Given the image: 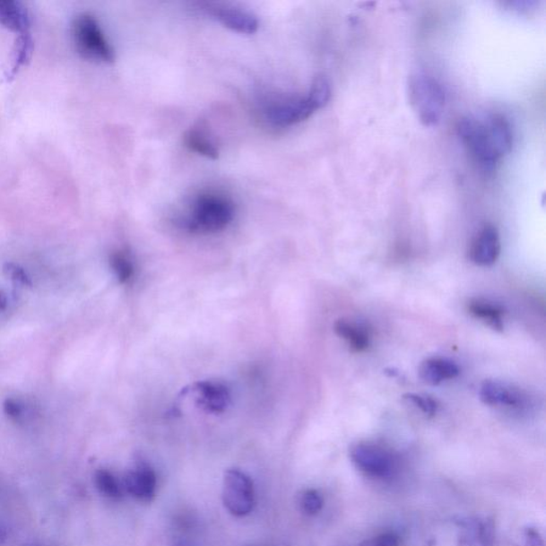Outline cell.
<instances>
[{
    "mask_svg": "<svg viewBox=\"0 0 546 546\" xmlns=\"http://www.w3.org/2000/svg\"><path fill=\"white\" fill-rule=\"evenodd\" d=\"M351 459L360 470L375 477H386L393 470L392 455L370 443H360L351 449Z\"/></svg>",
    "mask_w": 546,
    "mask_h": 546,
    "instance_id": "8",
    "label": "cell"
},
{
    "mask_svg": "<svg viewBox=\"0 0 546 546\" xmlns=\"http://www.w3.org/2000/svg\"><path fill=\"white\" fill-rule=\"evenodd\" d=\"M94 483L101 495L110 499H120L123 495L122 483L107 470H99L94 475Z\"/></svg>",
    "mask_w": 546,
    "mask_h": 546,
    "instance_id": "19",
    "label": "cell"
},
{
    "mask_svg": "<svg viewBox=\"0 0 546 546\" xmlns=\"http://www.w3.org/2000/svg\"><path fill=\"white\" fill-rule=\"evenodd\" d=\"M308 94L311 95L315 103L317 104L319 109H322L326 104L329 103L331 99V84L324 75H317L314 78L311 88H309Z\"/></svg>",
    "mask_w": 546,
    "mask_h": 546,
    "instance_id": "21",
    "label": "cell"
},
{
    "mask_svg": "<svg viewBox=\"0 0 546 546\" xmlns=\"http://www.w3.org/2000/svg\"><path fill=\"white\" fill-rule=\"evenodd\" d=\"M0 25L18 36L31 33L30 13L24 4L13 0H0Z\"/></svg>",
    "mask_w": 546,
    "mask_h": 546,
    "instance_id": "12",
    "label": "cell"
},
{
    "mask_svg": "<svg viewBox=\"0 0 546 546\" xmlns=\"http://www.w3.org/2000/svg\"><path fill=\"white\" fill-rule=\"evenodd\" d=\"M460 368L453 360L433 357L425 360L420 368V376L426 384L438 386L444 381L457 378Z\"/></svg>",
    "mask_w": 546,
    "mask_h": 546,
    "instance_id": "13",
    "label": "cell"
},
{
    "mask_svg": "<svg viewBox=\"0 0 546 546\" xmlns=\"http://www.w3.org/2000/svg\"><path fill=\"white\" fill-rule=\"evenodd\" d=\"M4 273L8 277L14 281L15 283L21 285H31L30 278L28 277L24 269L15 264H7L4 267Z\"/></svg>",
    "mask_w": 546,
    "mask_h": 546,
    "instance_id": "24",
    "label": "cell"
},
{
    "mask_svg": "<svg viewBox=\"0 0 546 546\" xmlns=\"http://www.w3.org/2000/svg\"><path fill=\"white\" fill-rule=\"evenodd\" d=\"M176 546H188V545H185V544H178Z\"/></svg>",
    "mask_w": 546,
    "mask_h": 546,
    "instance_id": "29",
    "label": "cell"
},
{
    "mask_svg": "<svg viewBox=\"0 0 546 546\" xmlns=\"http://www.w3.org/2000/svg\"><path fill=\"white\" fill-rule=\"evenodd\" d=\"M408 94L411 107L425 126H435L441 121L446 108V92L435 78L425 73L409 77Z\"/></svg>",
    "mask_w": 546,
    "mask_h": 546,
    "instance_id": "3",
    "label": "cell"
},
{
    "mask_svg": "<svg viewBox=\"0 0 546 546\" xmlns=\"http://www.w3.org/2000/svg\"><path fill=\"white\" fill-rule=\"evenodd\" d=\"M72 38L83 58L101 64L115 61V50L93 15L82 13L76 16L72 24Z\"/></svg>",
    "mask_w": 546,
    "mask_h": 546,
    "instance_id": "4",
    "label": "cell"
},
{
    "mask_svg": "<svg viewBox=\"0 0 546 546\" xmlns=\"http://www.w3.org/2000/svg\"><path fill=\"white\" fill-rule=\"evenodd\" d=\"M31 546H35V545H31Z\"/></svg>",
    "mask_w": 546,
    "mask_h": 546,
    "instance_id": "30",
    "label": "cell"
},
{
    "mask_svg": "<svg viewBox=\"0 0 546 546\" xmlns=\"http://www.w3.org/2000/svg\"><path fill=\"white\" fill-rule=\"evenodd\" d=\"M467 311L483 324H486L495 331H503L505 311L498 303L485 299V298H474L467 303Z\"/></svg>",
    "mask_w": 546,
    "mask_h": 546,
    "instance_id": "14",
    "label": "cell"
},
{
    "mask_svg": "<svg viewBox=\"0 0 546 546\" xmlns=\"http://www.w3.org/2000/svg\"><path fill=\"white\" fill-rule=\"evenodd\" d=\"M334 330L353 351L363 352L369 347V332L362 325L340 319L335 323Z\"/></svg>",
    "mask_w": 546,
    "mask_h": 546,
    "instance_id": "15",
    "label": "cell"
},
{
    "mask_svg": "<svg viewBox=\"0 0 546 546\" xmlns=\"http://www.w3.org/2000/svg\"><path fill=\"white\" fill-rule=\"evenodd\" d=\"M457 133L472 159L487 172L493 171L512 149L510 124L500 115L464 117L458 122Z\"/></svg>",
    "mask_w": 546,
    "mask_h": 546,
    "instance_id": "1",
    "label": "cell"
},
{
    "mask_svg": "<svg viewBox=\"0 0 546 546\" xmlns=\"http://www.w3.org/2000/svg\"><path fill=\"white\" fill-rule=\"evenodd\" d=\"M499 233L493 224H486L472 241L470 260L478 266L488 267L498 261L500 255Z\"/></svg>",
    "mask_w": 546,
    "mask_h": 546,
    "instance_id": "9",
    "label": "cell"
},
{
    "mask_svg": "<svg viewBox=\"0 0 546 546\" xmlns=\"http://www.w3.org/2000/svg\"><path fill=\"white\" fill-rule=\"evenodd\" d=\"M110 267L121 283L131 281L134 273L131 256L124 251H116L110 256Z\"/></svg>",
    "mask_w": 546,
    "mask_h": 546,
    "instance_id": "20",
    "label": "cell"
},
{
    "mask_svg": "<svg viewBox=\"0 0 546 546\" xmlns=\"http://www.w3.org/2000/svg\"><path fill=\"white\" fill-rule=\"evenodd\" d=\"M208 13L229 30L243 33V35H253L258 30L256 16L247 13V11L229 7H215L208 9Z\"/></svg>",
    "mask_w": 546,
    "mask_h": 546,
    "instance_id": "11",
    "label": "cell"
},
{
    "mask_svg": "<svg viewBox=\"0 0 546 546\" xmlns=\"http://www.w3.org/2000/svg\"><path fill=\"white\" fill-rule=\"evenodd\" d=\"M123 487L128 494L140 502H151L155 498L157 489V477L154 470L148 464L140 461L124 477Z\"/></svg>",
    "mask_w": 546,
    "mask_h": 546,
    "instance_id": "10",
    "label": "cell"
},
{
    "mask_svg": "<svg viewBox=\"0 0 546 546\" xmlns=\"http://www.w3.org/2000/svg\"><path fill=\"white\" fill-rule=\"evenodd\" d=\"M4 409L8 418L13 420H19L24 413L22 403L15 398H8L4 403Z\"/></svg>",
    "mask_w": 546,
    "mask_h": 546,
    "instance_id": "25",
    "label": "cell"
},
{
    "mask_svg": "<svg viewBox=\"0 0 546 546\" xmlns=\"http://www.w3.org/2000/svg\"><path fill=\"white\" fill-rule=\"evenodd\" d=\"M319 107L311 95L279 101L266 110V119L273 126L289 127L306 121Z\"/></svg>",
    "mask_w": 546,
    "mask_h": 546,
    "instance_id": "6",
    "label": "cell"
},
{
    "mask_svg": "<svg viewBox=\"0 0 546 546\" xmlns=\"http://www.w3.org/2000/svg\"><path fill=\"white\" fill-rule=\"evenodd\" d=\"M301 509L308 516L317 515L323 509L324 500L316 490H308L300 498Z\"/></svg>",
    "mask_w": 546,
    "mask_h": 546,
    "instance_id": "22",
    "label": "cell"
},
{
    "mask_svg": "<svg viewBox=\"0 0 546 546\" xmlns=\"http://www.w3.org/2000/svg\"><path fill=\"white\" fill-rule=\"evenodd\" d=\"M201 403L211 412H222L230 403L228 388L217 382H202L196 386Z\"/></svg>",
    "mask_w": 546,
    "mask_h": 546,
    "instance_id": "16",
    "label": "cell"
},
{
    "mask_svg": "<svg viewBox=\"0 0 546 546\" xmlns=\"http://www.w3.org/2000/svg\"><path fill=\"white\" fill-rule=\"evenodd\" d=\"M184 143L190 151L195 152L210 160H217L219 157V150L211 138H208L204 132H200L198 129H190L185 134Z\"/></svg>",
    "mask_w": 546,
    "mask_h": 546,
    "instance_id": "17",
    "label": "cell"
},
{
    "mask_svg": "<svg viewBox=\"0 0 546 546\" xmlns=\"http://www.w3.org/2000/svg\"><path fill=\"white\" fill-rule=\"evenodd\" d=\"M234 216L232 200L223 195L205 193L194 200L183 223L190 232L211 234L228 228Z\"/></svg>",
    "mask_w": 546,
    "mask_h": 546,
    "instance_id": "2",
    "label": "cell"
},
{
    "mask_svg": "<svg viewBox=\"0 0 546 546\" xmlns=\"http://www.w3.org/2000/svg\"><path fill=\"white\" fill-rule=\"evenodd\" d=\"M8 308V299L3 290H0V313H3Z\"/></svg>",
    "mask_w": 546,
    "mask_h": 546,
    "instance_id": "28",
    "label": "cell"
},
{
    "mask_svg": "<svg viewBox=\"0 0 546 546\" xmlns=\"http://www.w3.org/2000/svg\"><path fill=\"white\" fill-rule=\"evenodd\" d=\"M404 399H407L410 403L414 404L416 408L420 409L427 416H433L437 413L438 403L430 396L423 395V394L411 393L404 395Z\"/></svg>",
    "mask_w": 546,
    "mask_h": 546,
    "instance_id": "23",
    "label": "cell"
},
{
    "mask_svg": "<svg viewBox=\"0 0 546 546\" xmlns=\"http://www.w3.org/2000/svg\"><path fill=\"white\" fill-rule=\"evenodd\" d=\"M33 53V40L31 33L28 35L19 36L15 42L13 50V65L8 74V78H13L22 66L26 65L31 59Z\"/></svg>",
    "mask_w": 546,
    "mask_h": 546,
    "instance_id": "18",
    "label": "cell"
},
{
    "mask_svg": "<svg viewBox=\"0 0 546 546\" xmlns=\"http://www.w3.org/2000/svg\"><path fill=\"white\" fill-rule=\"evenodd\" d=\"M222 500L225 508L234 516L251 514L256 503L255 485L251 478L238 469L225 472Z\"/></svg>",
    "mask_w": 546,
    "mask_h": 546,
    "instance_id": "5",
    "label": "cell"
},
{
    "mask_svg": "<svg viewBox=\"0 0 546 546\" xmlns=\"http://www.w3.org/2000/svg\"><path fill=\"white\" fill-rule=\"evenodd\" d=\"M8 542V531L2 523H0V545H4Z\"/></svg>",
    "mask_w": 546,
    "mask_h": 546,
    "instance_id": "27",
    "label": "cell"
},
{
    "mask_svg": "<svg viewBox=\"0 0 546 546\" xmlns=\"http://www.w3.org/2000/svg\"><path fill=\"white\" fill-rule=\"evenodd\" d=\"M480 395L483 403L495 408L522 410L528 403L526 393L520 387L499 380L483 382Z\"/></svg>",
    "mask_w": 546,
    "mask_h": 546,
    "instance_id": "7",
    "label": "cell"
},
{
    "mask_svg": "<svg viewBox=\"0 0 546 546\" xmlns=\"http://www.w3.org/2000/svg\"><path fill=\"white\" fill-rule=\"evenodd\" d=\"M369 546H399V538L395 533H386L368 542Z\"/></svg>",
    "mask_w": 546,
    "mask_h": 546,
    "instance_id": "26",
    "label": "cell"
}]
</instances>
